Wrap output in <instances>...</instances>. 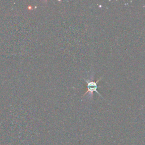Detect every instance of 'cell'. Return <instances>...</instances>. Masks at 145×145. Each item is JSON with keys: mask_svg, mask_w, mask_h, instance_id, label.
Listing matches in <instances>:
<instances>
[{"mask_svg": "<svg viewBox=\"0 0 145 145\" xmlns=\"http://www.w3.org/2000/svg\"><path fill=\"white\" fill-rule=\"evenodd\" d=\"M101 78L98 79L96 81H94L93 80H87V79H86L84 78V80L86 81V82L87 83V91L86 92L84 93L83 95V96H85L87 93H89L90 94H91V95H93V93L94 92H97L101 97H102L103 99H104L102 95L97 91V83H99V82L101 80Z\"/></svg>", "mask_w": 145, "mask_h": 145, "instance_id": "cell-1", "label": "cell"}]
</instances>
